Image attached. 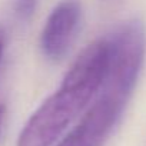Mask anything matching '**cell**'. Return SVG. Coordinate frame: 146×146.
Returning <instances> with one entry per match:
<instances>
[{
  "instance_id": "8992f818",
  "label": "cell",
  "mask_w": 146,
  "mask_h": 146,
  "mask_svg": "<svg viewBox=\"0 0 146 146\" xmlns=\"http://www.w3.org/2000/svg\"><path fill=\"white\" fill-rule=\"evenodd\" d=\"M3 120H5V106L0 103V133H2V126H3Z\"/></svg>"
},
{
  "instance_id": "277c9868",
  "label": "cell",
  "mask_w": 146,
  "mask_h": 146,
  "mask_svg": "<svg viewBox=\"0 0 146 146\" xmlns=\"http://www.w3.org/2000/svg\"><path fill=\"white\" fill-rule=\"evenodd\" d=\"M80 19V0H62L52 10L40 35V49L49 60H60L69 52L79 30Z\"/></svg>"
},
{
  "instance_id": "5b68a950",
  "label": "cell",
  "mask_w": 146,
  "mask_h": 146,
  "mask_svg": "<svg viewBox=\"0 0 146 146\" xmlns=\"http://www.w3.org/2000/svg\"><path fill=\"white\" fill-rule=\"evenodd\" d=\"M37 0H13V13L17 20L29 22L35 15Z\"/></svg>"
},
{
  "instance_id": "7a4b0ae2",
  "label": "cell",
  "mask_w": 146,
  "mask_h": 146,
  "mask_svg": "<svg viewBox=\"0 0 146 146\" xmlns=\"http://www.w3.org/2000/svg\"><path fill=\"white\" fill-rule=\"evenodd\" d=\"M108 40L109 64L100 92L129 100L145 59V27L137 19L127 20Z\"/></svg>"
},
{
  "instance_id": "52a82bcc",
  "label": "cell",
  "mask_w": 146,
  "mask_h": 146,
  "mask_svg": "<svg viewBox=\"0 0 146 146\" xmlns=\"http://www.w3.org/2000/svg\"><path fill=\"white\" fill-rule=\"evenodd\" d=\"M3 49H5V39H3V33L0 32V62H2V56H3Z\"/></svg>"
},
{
  "instance_id": "6da1fadb",
  "label": "cell",
  "mask_w": 146,
  "mask_h": 146,
  "mask_svg": "<svg viewBox=\"0 0 146 146\" xmlns=\"http://www.w3.org/2000/svg\"><path fill=\"white\" fill-rule=\"evenodd\" d=\"M109 64V40L88 44L50 95L23 126L17 146H52L100 92Z\"/></svg>"
},
{
  "instance_id": "3957f363",
  "label": "cell",
  "mask_w": 146,
  "mask_h": 146,
  "mask_svg": "<svg viewBox=\"0 0 146 146\" xmlns=\"http://www.w3.org/2000/svg\"><path fill=\"white\" fill-rule=\"evenodd\" d=\"M129 100L99 92L96 100L56 146H102L119 122Z\"/></svg>"
}]
</instances>
